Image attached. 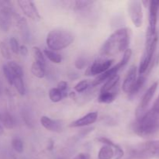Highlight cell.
Instances as JSON below:
<instances>
[{
    "instance_id": "obj_26",
    "label": "cell",
    "mask_w": 159,
    "mask_h": 159,
    "mask_svg": "<svg viewBox=\"0 0 159 159\" xmlns=\"http://www.w3.org/2000/svg\"><path fill=\"white\" fill-rule=\"evenodd\" d=\"M32 53L33 56H34V61L38 62V63L42 64L43 65H46V60H45L44 55H43V52L41 50L37 47H34L32 48Z\"/></svg>"
},
{
    "instance_id": "obj_1",
    "label": "cell",
    "mask_w": 159,
    "mask_h": 159,
    "mask_svg": "<svg viewBox=\"0 0 159 159\" xmlns=\"http://www.w3.org/2000/svg\"><path fill=\"white\" fill-rule=\"evenodd\" d=\"M130 43V30L120 28L112 34L102 45L100 49L101 55L111 57L124 52L128 49Z\"/></svg>"
},
{
    "instance_id": "obj_21",
    "label": "cell",
    "mask_w": 159,
    "mask_h": 159,
    "mask_svg": "<svg viewBox=\"0 0 159 159\" xmlns=\"http://www.w3.org/2000/svg\"><path fill=\"white\" fill-rule=\"evenodd\" d=\"M114 156V149L108 145L102 146L98 153V159H112Z\"/></svg>"
},
{
    "instance_id": "obj_36",
    "label": "cell",
    "mask_w": 159,
    "mask_h": 159,
    "mask_svg": "<svg viewBox=\"0 0 159 159\" xmlns=\"http://www.w3.org/2000/svg\"><path fill=\"white\" fill-rule=\"evenodd\" d=\"M57 88L63 93L65 96V97L67 96V91H68V82H65V81H61L58 84H57Z\"/></svg>"
},
{
    "instance_id": "obj_9",
    "label": "cell",
    "mask_w": 159,
    "mask_h": 159,
    "mask_svg": "<svg viewBox=\"0 0 159 159\" xmlns=\"http://www.w3.org/2000/svg\"><path fill=\"white\" fill-rule=\"evenodd\" d=\"M149 17H148V28L147 34L154 35L157 34V21L159 11V1L152 0L149 2Z\"/></svg>"
},
{
    "instance_id": "obj_30",
    "label": "cell",
    "mask_w": 159,
    "mask_h": 159,
    "mask_svg": "<svg viewBox=\"0 0 159 159\" xmlns=\"http://www.w3.org/2000/svg\"><path fill=\"white\" fill-rule=\"evenodd\" d=\"M2 71H3V75H4L5 78H6V81L8 82V83L11 85H13L14 79H15V77H14L13 74H12V72L11 71V70L9 69V67L7 66V65H3Z\"/></svg>"
},
{
    "instance_id": "obj_5",
    "label": "cell",
    "mask_w": 159,
    "mask_h": 159,
    "mask_svg": "<svg viewBox=\"0 0 159 159\" xmlns=\"http://www.w3.org/2000/svg\"><path fill=\"white\" fill-rule=\"evenodd\" d=\"M131 151L138 159H159V140L134 145Z\"/></svg>"
},
{
    "instance_id": "obj_20",
    "label": "cell",
    "mask_w": 159,
    "mask_h": 159,
    "mask_svg": "<svg viewBox=\"0 0 159 159\" xmlns=\"http://www.w3.org/2000/svg\"><path fill=\"white\" fill-rule=\"evenodd\" d=\"M45 67H46V65L34 61V63L32 64V66H31V72L35 77L38 78V79H43L45 76V72H46Z\"/></svg>"
},
{
    "instance_id": "obj_31",
    "label": "cell",
    "mask_w": 159,
    "mask_h": 159,
    "mask_svg": "<svg viewBox=\"0 0 159 159\" xmlns=\"http://www.w3.org/2000/svg\"><path fill=\"white\" fill-rule=\"evenodd\" d=\"M89 85L90 83L88 80H82L81 81V82H78V83L75 85L74 89L75 90V92H77V93H82L88 89Z\"/></svg>"
},
{
    "instance_id": "obj_16",
    "label": "cell",
    "mask_w": 159,
    "mask_h": 159,
    "mask_svg": "<svg viewBox=\"0 0 159 159\" xmlns=\"http://www.w3.org/2000/svg\"><path fill=\"white\" fill-rule=\"evenodd\" d=\"M146 78L147 75H140L139 77L136 79L134 84L132 86L131 89L130 90L128 93V98L130 99H133L139 93V92L141 91V89L143 88V86L144 85V83L146 82Z\"/></svg>"
},
{
    "instance_id": "obj_7",
    "label": "cell",
    "mask_w": 159,
    "mask_h": 159,
    "mask_svg": "<svg viewBox=\"0 0 159 159\" xmlns=\"http://www.w3.org/2000/svg\"><path fill=\"white\" fill-rule=\"evenodd\" d=\"M158 82H154V83L148 89L146 93L144 94L141 102H140L139 105H138V108H137L136 113H135L137 119H138V118L141 117V116H143L144 113L146 112L148 107L149 106L151 101H152L154 96H155V92H156L157 89H158Z\"/></svg>"
},
{
    "instance_id": "obj_28",
    "label": "cell",
    "mask_w": 159,
    "mask_h": 159,
    "mask_svg": "<svg viewBox=\"0 0 159 159\" xmlns=\"http://www.w3.org/2000/svg\"><path fill=\"white\" fill-rule=\"evenodd\" d=\"M11 50L7 45L6 42H0V52L2 57L4 58L9 60L12 57V54H11Z\"/></svg>"
},
{
    "instance_id": "obj_23",
    "label": "cell",
    "mask_w": 159,
    "mask_h": 159,
    "mask_svg": "<svg viewBox=\"0 0 159 159\" xmlns=\"http://www.w3.org/2000/svg\"><path fill=\"white\" fill-rule=\"evenodd\" d=\"M7 66L9 67V69L13 74L15 78H23V71L22 67L19 64H17L16 61H9L7 64Z\"/></svg>"
},
{
    "instance_id": "obj_25",
    "label": "cell",
    "mask_w": 159,
    "mask_h": 159,
    "mask_svg": "<svg viewBox=\"0 0 159 159\" xmlns=\"http://www.w3.org/2000/svg\"><path fill=\"white\" fill-rule=\"evenodd\" d=\"M65 96L57 88H52L49 91V98L53 102H58L62 100Z\"/></svg>"
},
{
    "instance_id": "obj_46",
    "label": "cell",
    "mask_w": 159,
    "mask_h": 159,
    "mask_svg": "<svg viewBox=\"0 0 159 159\" xmlns=\"http://www.w3.org/2000/svg\"><path fill=\"white\" fill-rule=\"evenodd\" d=\"M158 99H159V96H158Z\"/></svg>"
},
{
    "instance_id": "obj_38",
    "label": "cell",
    "mask_w": 159,
    "mask_h": 159,
    "mask_svg": "<svg viewBox=\"0 0 159 159\" xmlns=\"http://www.w3.org/2000/svg\"><path fill=\"white\" fill-rule=\"evenodd\" d=\"M19 53H20L22 56H24V57H26V56H27V54H28V48H26L25 45H21V46H20Z\"/></svg>"
},
{
    "instance_id": "obj_3",
    "label": "cell",
    "mask_w": 159,
    "mask_h": 159,
    "mask_svg": "<svg viewBox=\"0 0 159 159\" xmlns=\"http://www.w3.org/2000/svg\"><path fill=\"white\" fill-rule=\"evenodd\" d=\"M74 40V35L70 31L65 29H54L48 33L46 43L48 49L56 52L69 47Z\"/></svg>"
},
{
    "instance_id": "obj_44",
    "label": "cell",
    "mask_w": 159,
    "mask_h": 159,
    "mask_svg": "<svg viewBox=\"0 0 159 159\" xmlns=\"http://www.w3.org/2000/svg\"><path fill=\"white\" fill-rule=\"evenodd\" d=\"M1 93H2V89H1V85H0V95H1Z\"/></svg>"
},
{
    "instance_id": "obj_41",
    "label": "cell",
    "mask_w": 159,
    "mask_h": 159,
    "mask_svg": "<svg viewBox=\"0 0 159 159\" xmlns=\"http://www.w3.org/2000/svg\"><path fill=\"white\" fill-rule=\"evenodd\" d=\"M54 141H52V140H50L49 141H48V150L49 151H52L53 148H54Z\"/></svg>"
},
{
    "instance_id": "obj_37",
    "label": "cell",
    "mask_w": 159,
    "mask_h": 159,
    "mask_svg": "<svg viewBox=\"0 0 159 159\" xmlns=\"http://www.w3.org/2000/svg\"><path fill=\"white\" fill-rule=\"evenodd\" d=\"M94 130V127H89V128H86L85 130H81L80 132H79V134H78L77 135L75 136V138H77V140L79 139H81V138H85L86 135H88L89 134L91 133L93 130Z\"/></svg>"
},
{
    "instance_id": "obj_12",
    "label": "cell",
    "mask_w": 159,
    "mask_h": 159,
    "mask_svg": "<svg viewBox=\"0 0 159 159\" xmlns=\"http://www.w3.org/2000/svg\"><path fill=\"white\" fill-rule=\"evenodd\" d=\"M40 124L46 130L51 132L59 133L63 130V124L61 121L57 120H53L47 116H43L40 117Z\"/></svg>"
},
{
    "instance_id": "obj_34",
    "label": "cell",
    "mask_w": 159,
    "mask_h": 159,
    "mask_svg": "<svg viewBox=\"0 0 159 159\" xmlns=\"http://www.w3.org/2000/svg\"><path fill=\"white\" fill-rule=\"evenodd\" d=\"M96 141H97L98 142L102 143V144H104V145L110 146V147L113 148V149L116 148L118 145V144H116L114 142H113L111 140L109 139V138H105V137H99V138H97L96 139Z\"/></svg>"
},
{
    "instance_id": "obj_11",
    "label": "cell",
    "mask_w": 159,
    "mask_h": 159,
    "mask_svg": "<svg viewBox=\"0 0 159 159\" xmlns=\"http://www.w3.org/2000/svg\"><path fill=\"white\" fill-rule=\"evenodd\" d=\"M122 66L120 65V64L118 63L117 65H114L113 67H111L110 69H108L107 71H106L105 72H103L102 74L98 75L94 80L92 82L91 86L95 87L97 86V85H100V84L103 83V82H107L108 79H110V78L113 77L114 75H117L118 71L120 69H122Z\"/></svg>"
},
{
    "instance_id": "obj_45",
    "label": "cell",
    "mask_w": 159,
    "mask_h": 159,
    "mask_svg": "<svg viewBox=\"0 0 159 159\" xmlns=\"http://www.w3.org/2000/svg\"><path fill=\"white\" fill-rule=\"evenodd\" d=\"M60 159H64V158H60Z\"/></svg>"
},
{
    "instance_id": "obj_24",
    "label": "cell",
    "mask_w": 159,
    "mask_h": 159,
    "mask_svg": "<svg viewBox=\"0 0 159 159\" xmlns=\"http://www.w3.org/2000/svg\"><path fill=\"white\" fill-rule=\"evenodd\" d=\"M43 54L44 55L51 61V62L54 64H60L62 61V57L61 54H57L55 51H53L48 48H45L43 50Z\"/></svg>"
},
{
    "instance_id": "obj_17",
    "label": "cell",
    "mask_w": 159,
    "mask_h": 159,
    "mask_svg": "<svg viewBox=\"0 0 159 159\" xmlns=\"http://www.w3.org/2000/svg\"><path fill=\"white\" fill-rule=\"evenodd\" d=\"M0 123L3 127L6 129H12L16 125V121L13 116L8 112L0 113Z\"/></svg>"
},
{
    "instance_id": "obj_42",
    "label": "cell",
    "mask_w": 159,
    "mask_h": 159,
    "mask_svg": "<svg viewBox=\"0 0 159 159\" xmlns=\"http://www.w3.org/2000/svg\"><path fill=\"white\" fill-rule=\"evenodd\" d=\"M68 96H69L71 99H74V100H75L76 98H77L76 93H75V92H71V93H70L69 95H68Z\"/></svg>"
},
{
    "instance_id": "obj_43",
    "label": "cell",
    "mask_w": 159,
    "mask_h": 159,
    "mask_svg": "<svg viewBox=\"0 0 159 159\" xmlns=\"http://www.w3.org/2000/svg\"><path fill=\"white\" fill-rule=\"evenodd\" d=\"M4 134V127H2V125L0 123V135H2Z\"/></svg>"
},
{
    "instance_id": "obj_29",
    "label": "cell",
    "mask_w": 159,
    "mask_h": 159,
    "mask_svg": "<svg viewBox=\"0 0 159 159\" xmlns=\"http://www.w3.org/2000/svg\"><path fill=\"white\" fill-rule=\"evenodd\" d=\"M12 147L14 150L16 151L18 153H22L23 152V148H24V146H23V142L20 138H14L12 140Z\"/></svg>"
},
{
    "instance_id": "obj_13",
    "label": "cell",
    "mask_w": 159,
    "mask_h": 159,
    "mask_svg": "<svg viewBox=\"0 0 159 159\" xmlns=\"http://www.w3.org/2000/svg\"><path fill=\"white\" fill-rule=\"evenodd\" d=\"M98 118L97 112H90L85 116L73 121L69 125L70 127H82L94 124Z\"/></svg>"
},
{
    "instance_id": "obj_19",
    "label": "cell",
    "mask_w": 159,
    "mask_h": 159,
    "mask_svg": "<svg viewBox=\"0 0 159 159\" xmlns=\"http://www.w3.org/2000/svg\"><path fill=\"white\" fill-rule=\"evenodd\" d=\"M117 90L111 92H100L98 97V102L100 103L109 104L113 102L117 96Z\"/></svg>"
},
{
    "instance_id": "obj_32",
    "label": "cell",
    "mask_w": 159,
    "mask_h": 159,
    "mask_svg": "<svg viewBox=\"0 0 159 159\" xmlns=\"http://www.w3.org/2000/svg\"><path fill=\"white\" fill-rule=\"evenodd\" d=\"M131 55H132V51L131 49H130V48H128V49H127L125 51H124V56H123L122 59H121L119 62V63L120 64L121 66H122V68H124V67L127 65V63H128L129 61H130V57H131Z\"/></svg>"
},
{
    "instance_id": "obj_6",
    "label": "cell",
    "mask_w": 159,
    "mask_h": 159,
    "mask_svg": "<svg viewBox=\"0 0 159 159\" xmlns=\"http://www.w3.org/2000/svg\"><path fill=\"white\" fill-rule=\"evenodd\" d=\"M128 14L132 23L136 27H141L143 24L142 4L138 0L130 1L128 3Z\"/></svg>"
},
{
    "instance_id": "obj_8",
    "label": "cell",
    "mask_w": 159,
    "mask_h": 159,
    "mask_svg": "<svg viewBox=\"0 0 159 159\" xmlns=\"http://www.w3.org/2000/svg\"><path fill=\"white\" fill-rule=\"evenodd\" d=\"M113 62H114L113 59H105V60L99 59V60H96L87 68L86 71H85V75H99L102 74L108 69H110Z\"/></svg>"
},
{
    "instance_id": "obj_2",
    "label": "cell",
    "mask_w": 159,
    "mask_h": 159,
    "mask_svg": "<svg viewBox=\"0 0 159 159\" xmlns=\"http://www.w3.org/2000/svg\"><path fill=\"white\" fill-rule=\"evenodd\" d=\"M132 130L137 135L143 138L152 136L159 131V111L152 108L143 116L136 119L132 124Z\"/></svg>"
},
{
    "instance_id": "obj_22",
    "label": "cell",
    "mask_w": 159,
    "mask_h": 159,
    "mask_svg": "<svg viewBox=\"0 0 159 159\" xmlns=\"http://www.w3.org/2000/svg\"><path fill=\"white\" fill-rule=\"evenodd\" d=\"M21 115L23 121H24V123L28 127H31V128L34 127V115H33L32 112H31V110L29 108L24 107V108L22 109Z\"/></svg>"
},
{
    "instance_id": "obj_35",
    "label": "cell",
    "mask_w": 159,
    "mask_h": 159,
    "mask_svg": "<svg viewBox=\"0 0 159 159\" xmlns=\"http://www.w3.org/2000/svg\"><path fill=\"white\" fill-rule=\"evenodd\" d=\"M9 46H10L11 51L14 54H18L19 50H20V45H19L18 40L15 37H11L9 39Z\"/></svg>"
},
{
    "instance_id": "obj_27",
    "label": "cell",
    "mask_w": 159,
    "mask_h": 159,
    "mask_svg": "<svg viewBox=\"0 0 159 159\" xmlns=\"http://www.w3.org/2000/svg\"><path fill=\"white\" fill-rule=\"evenodd\" d=\"M13 85L16 89L18 92L20 96H23L26 93V87H25L24 82L23 78H15L13 82Z\"/></svg>"
},
{
    "instance_id": "obj_39",
    "label": "cell",
    "mask_w": 159,
    "mask_h": 159,
    "mask_svg": "<svg viewBox=\"0 0 159 159\" xmlns=\"http://www.w3.org/2000/svg\"><path fill=\"white\" fill-rule=\"evenodd\" d=\"M74 159H90V155L88 153H79Z\"/></svg>"
},
{
    "instance_id": "obj_33",
    "label": "cell",
    "mask_w": 159,
    "mask_h": 159,
    "mask_svg": "<svg viewBox=\"0 0 159 159\" xmlns=\"http://www.w3.org/2000/svg\"><path fill=\"white\" fill-rule=\"evenodd\" d=\"M87 59L84 57H79L75 61V66L77 69L79 70H82L83 68H85V66L87 65Z\"/></svg>"
},
{
    "instance_id": "obj_18",
    "label": "cell",
    "mask_w": 159,
    "mask_h": 159,
    "mask_svg": "<svg viewBox=\"0 0 159 159\" xmlns=\"http://www.w3.org/2000/svg\"><path fill=\"white\" fill-rule=\"evenodd\" d=\"M120 82V76L116 75L107 81L101 88L100 92H111L117 90L118 85Z\"/></svg>"
},
{
    "instance_id": "obj_10",
    "label": "cell",
    "mask_w": 159,
    "mask_h": 159,
    "mask_svg": "<svg viewBox=\"0 0 159 159\" xmlns=\"http://www.w3.org/2000/svg\"><path fill=\"white\" fill-rule=\"evenodd\" d=\"M17 3L20 6V9L23 11V13L33 20H40V15L37 9V6L34 4V2L28 1V0H19Z\"/></svg>"
},
{
    "instance_id": "obj_4",
    "label": "cell",
    "mask_w": 159,
    "mask_h": 159,
    "mask_svg": "<svg viewBox=\"0 0 159 159\" xmlns=\"http://www.w3.org/2000/svg\"><path fill=\"white\" fill-rule=\"evenodd\" d=\"M158 42V33L155 35L147 34L146 35L145 51L141 59L138 72L140 75H144L148 71L152 69L153 66V57Z\"/></svg>"
},
{
    "instance_id": "obj_40",
    "label": "cell",
    "mask_w": 159,
    "mask_h": 159,
    "mask_svg": "<svg viewBox=\"0 0 159 159\" xmlns=\"http://www.w3.org/2000/svg\"><path fill=\"white\" fill-rule=\"evenodd\" d=\"M68 76L71 80H76V79H78L79 78V75L75 72H70Z\"/></svg>"
},
{
    "instance_id": "obj_14",
    "label": "cell",
    "mask_w": 159,
    "mask_h": 159,
    "mask_svg": "<svg viewBox=\"0 0 159 159\" xmlns=\"http://www.w3.org/2000/svg\"><path fill=\"white\" fill-rule=\"evenodd\" d=\"M13 16L16 20V26H18L19 30H20L22 38L25 42L29 43L30 41V28L28 26L27 21L24 17L20 16L18 14L14 13Z\"/></svg>"
},
{
    "instance_id": "obj_15",
    "label": "cell",
    "mask_w": 159,
    "mask_h": 159,
    "mask_svg": "<svg viewBox=\"0 0 159 159\" xmlns=\"http://www.w3.org/2000/svg\"><path fill=\"white\" fill-rule=\"evenodd\" d=\"M137 71H138V68L135 65H132L129 68L122 85V89L125 93H129L134 84L137 79Z\"/></svg>"
}]
</instances>
